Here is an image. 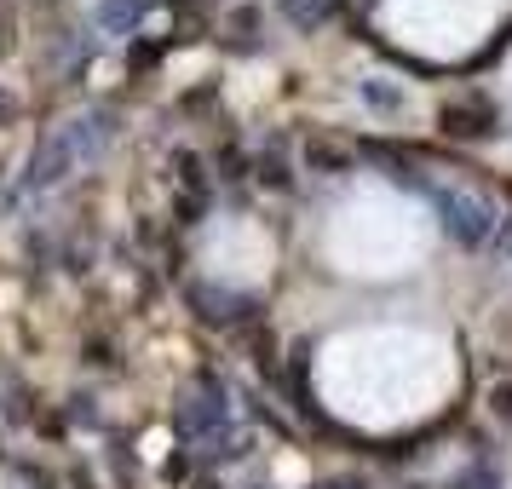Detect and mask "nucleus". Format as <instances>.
Returning a JSON list of instances; mask_svg holds the SVG:
<instances>
[{
	"label": "nucleus",
	"mask_w": 512,
	"mask_h": 489,
	"mask_svg": "<svg viewBox=\"0 0 512 489\" xmlns=\"http://www.w3.org/2000/svg\"><path fill=\"white\" fill-rule=\"evenodd\" d=\"M438 208L449 213V225H455L466 242H478V236L489 231V219H495V213H489L478 196H466V190H461V196H455V190H438Z\"/></svg>",
	"instance_id": "20e7f679"
},
{
	"label": "nucleus",
	"mask_w": 512,
	"mask_h": 489,
	"mask_svg": "<svg viewBox=\"0 0 512 489\" xmlns=\"http://www.w3.org/2000/svg\"><path fill=\"white\" fill-rule=\"evenodd\" d=\"M501 0H392L386 29L392 41L426 52V58H461L489 35Z\"/></svg>",
	"instance_id": "7ed1b4c3"
},
{
	"label": "nucleus",
	"mask_w": 512,
	"mask_h": 489,
	"mask_svg": "<svg viewBox=\"0 0 512 489\" xmlns=\"http://www.w3.org/2000/svg\"><path fill=\"white\" fill-rule=\"evenodd\" d=\"M334 415L357 426H397L432 415L455 392V357L438 334L420 328H363L334 340L317 369Z\"/></svg>",
	"instance_id": "f257e3e1"
},
{
	"label": "nucleus",
	"mask_w": 512,
	"mask_h": 489,
	"mask_svg": "<svg viewBox=\"0 0 512 489\" xmlns=\"http://www.w3.org/2000/svg\"><path fill=\"white\" fill-rule=\"evenodd\" d=\"M507 93H512V58H507Z\"/></svg>",
	"instance_id": "39448f33"
},
{
	"label": "nucleus",
	"mask_w": 512,
	"mask_h": 489,
	"mask_svg": "<svg viewBox=\"0 0 512 489\" xmlns=\"http://www.w3.org/2000/svg\"><path fill=\"white\" fill-rule=\"evenodd\" d=\"M432 248V219L397 190H363L328 225V259L351 277H397L415 271Z\"/></svg>",
	"instance_id": "f03ea898"
}]
</instances>
